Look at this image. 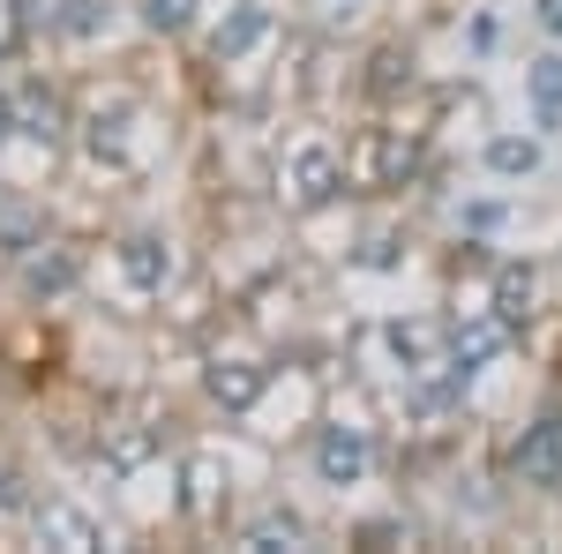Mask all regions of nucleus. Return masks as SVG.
Segmentation results:
<instances>
[{
  "mask_svg": "<svg viewBox=\"0 0 562 554\" xmlns=\"http://www.w3.org/2000/svg\"><path fill=\"white\" fill-rule=\"evenodd\" d=\"M262 203L285 225L330 211V203H352L346 195V143H330V135H315V128L285 135L270 150V166H262Z\"/></svg>",
  "mask_w": 562,
  "mask_h": 554,
  "instance_id": "1",
  "label": "nucleus"
},
{
  "mask_svg": "<svg viewBox=\"0 0 562 554\" xmlns=\"http://www.w3.org/2000/svg\"><path fill=\"white\" fill-rule=\"evenodd\" d=\"M83 278H90V233L60 217L38 248L0 262V299L8 307H38V315H68V307H83Z\"/></svg>",
  "mask_w": 562,
  "mask_h": 554,
  "instance_id": "2",
  "label": "nucleus"
},
{
  "mask_svg": "<svg viewBox=\"0 0 562 554\" xmlns=\"http://www.w3.org/2000/svg\"><path fill=\"white\" fill-rule=\"evenodd\" d=\"M180 465V540H225V524L240 517V465H233V442L211 434H188L173 450Z\"/></svg>",
  "mask_w": 562,
  "mask_h": 554,
  "instance_id": "3",
  "label": "nucleus"
},
{
  "mask_svg": "<svg viewBox=\"0 0 562 554\" xmlns=\"http://www.w3.org/2000/svg\"><path fill=\"white\" fill-rule=\"evenodd\" d=\"M301 457H307V479H315V487L352 495V487H368V479H375V465H383V434L360 420V412L323 405V420L301 434Z\"/></svg>",
  "mask_w": 562,
  "mask_h": 554,
  "instance_id": "4",
  "label": "nucleus"
},
{
  "mask_svg": "<svg viewBox=\"0 0 562 554\" xmlns=\"http://www.w3.org/2000/svg\"><path fill=\"white\" fill-rule=\"evenodd\" d=\"M23 547H45V554H105V547H121V532H113V517L98 510L90 495L45 479L38 502H31V517H23Z\"/></svg>",
  "mask_w": 562,
  "mask_h": 554,
  "instance_id": "5",
  "label": "nucleus"
},
{
  "mask_svg": "<svg viewBox=\"0 0 562 554\" xmlns=\"http://www.w3.org/2000/svg\"><path fill=\"white\" fill-rule=\"evenodd\" d=\"M225 547L233 554H293V547H315V524L285 495H256L248 510L225 524Z\"/></svg>",
  "mask_w": 562,
  "mask_h": 554,
  "instance_id": "6",
  "label": "nucleus"
},
{
  "mask_svg": "<svg viewBox=\"0 0 562 554\" xmlns=\"http://www.w3.org/2000/svg\"><path fill=\"white\" fill-rule=\"evenodd\" d=\"M352 90H360V105H368V113H397V105L420 90V60H413V45H405V38L368 45V53H360Z\"/></svg>",
  "mask_w": 562,
  "mask_h": 554,
  "instance_id": "7",
  "label": "nucleus"
},
{
  "mask_svg": "<svg viewBox=\"0 0 562 554\" xmlns=\"http://www.w3.org/2000/svg\"><path fill=\"white\" fill-rule=\"evenodd\" d=\"M38 487H45L38 457L15 434H0V547H23V517L38 502Z\"/></svg>",
  "mask_w": 562,
  "mask_h": 554,
  "instance_id": "8",
  "label": "nucleus"
},
{
  "mask_svg": "<svg viewBox=\"0 0 562 554\" xmlns=\"http://www.w3.org/2000/svg\"><path fill=\"white\" fill-rule=\"evenodd\" d=\"M510 479L532 487V495H555V487H562V427H555V405H548V412H532L525 434L510 442Z\"/></svg>",
  "mask_w": 562,
  "mask_h": 554,
  "instance_id": "9",
  "label": "nucleus"
},
{
  "mask_svg": "<svg viewBox=\"0 0 562 554\" xmlns=\"http://www.w3.org/2000/svg\"><path fill=\"white\" fill-rule=\"evenodd\" d=\"M53 225H60V195H38V188H8V180H0V262H15L23 248H38Z\"/></svg>",
  "mask_w": 562,
  "mask_h": 554,
  "instance_id": "10",
  "label": "nucleus"
},
{
  "mask_svg": "<svg viewBox=\"0 0 562 554\" xmlns=\"http://www.w3.org/2000/svg\"><path fill=\"white\" fill-rule=\"evenodd\" d=\"M487 307L525 338L532 315H540V270H532L525 256H495V262H487Z\"/></svg>",
  "mask_w": 562,
  "mask_h": 554,
  "instance_id": "11",
  "label": "nucleus"
},
{
  "mask_svg": "<svg viewBox=\"0 0 562 554\" xmlns=\"http://www.w3.org/2000/svg\"><path fill=\"white\" fill-rule=\"evenodd\" d=\"M128 8H135V38L150 53H180L211 15V0H128Z\"/></svg>",
  "mask_w": 562,
  "mask_h": 554,
  "instance_id": "12",
  "label": "nucleus"
},
{
  "mask_svg": "<svg viewBox=\"0 0 562 554\" xmlns=\"http://www.w3.org/2000/svg\"><path fill=\"white\" fill-rule=\"evenodd\" d=\"M525 105H532V128L540 135L562 128V45H548L540 60H525Z\"/></svg>",
  "mask_w": 562,
  "mask_h": 554,
  "instance_id": "13",
  "label": "nucleus"
},
{
  "mask_svg": "<svg viewBox=\"0 0 562 554\" xmlns=\"http://www.w3.org/2000/svg\"><path fill=\"white\" fill-rule=\"evenodd\" d=\"M480 166L495 172V180H532V172H540V135H525V128H495L487 143H480Z\"/></svg>",
  "mask_w": 562,
  "mask_h": 554,
  "instance_id": "14",
  "label": "nucleus"
},
{
  "mask_svg": "<svg viewBox=\"0 0 562 554\" xmlns=\"http://www.w3.org/2000/svg\"><path fill=\"white\" fill-rule=\"evenodd\" d=\"M38 60V38H31V0H0V76Z\"/></svg>",
  "mask_w": 562,
  "mask_h": 554,
  "instance_id": "15",
  "label": "nucleus"
},
{
  "mask_svg": "<svg viewBox=\"0 0 562 554\" xmlns=\"http://www.w3.org/2000/svg\"><path fill=\"white\" fill-rule=\"evenodd\" d=\"M413 540H420V524H413L405 510H390V517H360V524H352V547H413Z\"/></svg>",
  "mask_w": 562,
  "mask_h": 554,
  "instance_id": "16",
  "label": "nucleus"
},
{
  "mask_svg": "<svg viewBox=\"0 0 562 554\" xmlns=\"http://www.w3.org/2000/svg\"><path fill=\"white\" fill-rule=\"evenodd\" d=\"M503 203H495V195H487V203H465V211H458V233H465V240H480V248H487V240H495V233H503Z\"/></svg>",
  "mask_w": 562,
  "mask_h": 554,
  "instance_id": "17",
  "label": "nucleus"
},
{
  "mask_svg": "<svg viewBox=\"0 0 562 554\" xmlns=\"http://www.w3.org/2000/svg\"><path fill=\"white\" fill-rule=\"evenodd\" d=\"M532 23H540L548 45H562V0H532Z\"/></svg>",
  "mask_w": 562,
  "mask_h": 554,
  "instance_id": "18",
  "label": "nucleus"
},
{
  "mask_svg": "<svg viewBox=\"0 0 562 554\" xmlns=\"http://www.w3.org/2000/svg\"><path fill=\"white\" fill-rule=\"evenodd\" d=\"M15 135V90H8V76H0V143Z\"/></svg>",
  "mask_w": 562,
  "mask_h": 554,
  "instance_id": "19",
  "label": "nucleus"
},
{
  "mask_svg": "<svg viewBox=\"0 0 562 554\" xmlns=\"http://www.w3.org/2000/svg\"><path fill=\"white\" fill-rule=\"evenodd\" d=\"M315 8H338V0H315Z\"/></svg>",
  "mask_w": 562,
  "mask_h": 554,
  "instance_id": "20",
  "label": "nucleus"
}]
</instances>
